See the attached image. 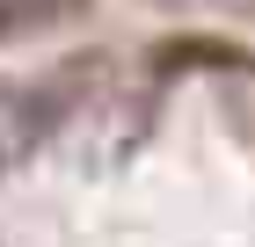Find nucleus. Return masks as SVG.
I'll use <instances>...</instances> for the list:
<instances>
[{"label":"nucleus","instance_id":"nucleus-1","mask_svg":"<svg viewBox=\"0 0 255 247\" xmlns=\"http://www.w3.org/2000/svg\"><path fill=\"white\" fill-rule=\"evenodd\" d=\"M0 247H255V80L0 87Z\"/></svg>","mask_w":255,"mask_h":247}]
</instances>
